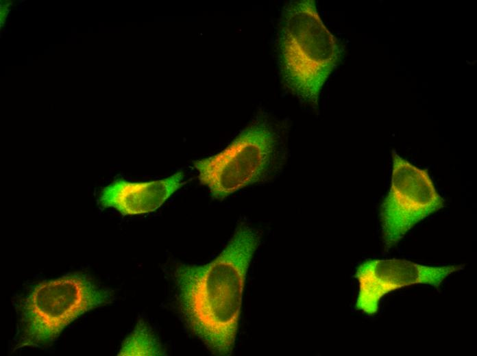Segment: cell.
<instances>
[{
    "mask_svg": "<svg viewBox=\"0 0 477 356\" xmlns=\"http://www.w3.org/2000/svg\"><path fill=\"white\" fill-rule=\"evenodd\" d=\"M260 242L256 229L241 225L212 262L175 271L186 322L215 355H229L234 348L246 276Z\"/></svg>",
    "mask_w": 477,
    "mask_h": 356,
    "instance_id": "obj_1",
    "label": "cell"
},
{
    "mask_svg": "<svg viewBox=\"0 0 477 356\" xmlns=\"http://www.w3.org/2000/svg\"><path fill=\"white\" fill-rule=\"evenodd\" d=\"M341 53L340 43L321 19L315 1L289 3L282 18L280 57L284 80L293 94L317 105Z\"/></svg>",
    "mask_w": 477,
    "mask_h": 356,
    "instance_id": "obj_2",
    "label": "cell"
},
{
    "mask_svg": "<svg viewBox=\"0 0 477 356\" xmlns=\"http://www.w3.org/2000/svg\"><path fill=\"white\" fill-rule=\"evenodd\" d=\"M277 147L273 127L258 119L223 151L195 161L194 166L201 183L214 199L222 200L267 176L274 166Z\"/></svg>",
    "mask_w": 477,
    "mask_h": 356,
    "instance_id": "obj_3",
    "label": "cell"
},
{
    "mask_svg": "<svg viewBox=\"0 0 477 356\" xmlns=\"http://www.w3.org/2000/svg\"><path fill=\"white\" fill-rule=\"evenodd\" d=\"M108 298L106 291L78 274L37 284L23 304L24 344L53 341L77 318Z\"/></svg>",
    "mask_w": 477,
    "mask_h": 356,
    "instance_id": "obj_4",
    "label": "cell"
},
{
    "mask_svg": "<svg viewBox=\"0 0 477 356\" xmlns=\"http://www.w3.org/2000/svg\"><path fill=\"white\" fill-rule=\"evenodd\" d=\"M392 159L391 187L380 207L382 237L387 249L445 204L426 170L395 153Z\"/></svg>",
    "mask_w": 477,
    "mask_h": 356,
    "instance_id": "obj_5",
    "label": "cell"
},
{
    "mask_svg": "<svg viewBox=\"0 0 477 356\" xmlns=\"http://www.w3.org/2000/svg\"><path fill=\"white\" fill-rule=\"evenodd\" d=\"M463 268L462 265L428 266L399 259L367 260L355 272L358 283L356 308L373 316L382 298L389 292L414 284L438 288L448 276Z\"/></svg>",
    "mask_w": 477,
    "mask_h": 356,
    "instance_id": "obj_6",
    "label": "cell"
},
{
    "mask_svg": "<svg viewBox=\"0 0 477 356\" xmlns=\"http://www.w3.org/2000/svg\"><path fill=\"white\" fill-rule=\"evenodd\" d=\"M184 173L178 172L165 179L131 182L117 179L102 189L99 203L113 207L123 215L154 212L183 185Z\"/></svg>",
    "mask_w": 477,
    "mask_h": 356,
    "instance_id": "obj_7",
    "label": "cell"
},
{
    "mask_svg": "<svg viewBox=\"0 0 477 356\" xmlns=\"http://www.w3.org/2000/svg\"><path fill=\"white\" fill-rule=\"evenodd\" d=\"M164 351L151 329L139 322L124 341L119 355H162Z\"/></svg>",
    "mask_w": 477,
    "mask_h": 356,
    "instance_id": "obj_8",
    "label": "cell"
}]
</instances>
